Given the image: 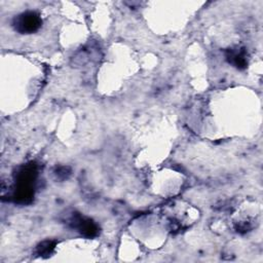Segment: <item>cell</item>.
Here are the masks:
<instances>
[{
    "label": "cell",
    "instance_id": "obj_2",
    "mask_svg": "<svg viewBox=\"0 0 263 263\" xmlns=\"http://www.w3.org/2000/svg\"><path fill=\"white\" fill-rule=\"evenodd\" d=\"M228 58L229 62L239 69H242L247 66V59L243 51H231Z\"/></svg>",
    "mask_w": 263,
    "mask_h": 263
},
{
    "label": "cell",
    "instance_id": "obj_1",
    "mask_svg": "<svg viewBox=\"0 0 263 263\" xmlns=\"http://www.w3.org/2000/svg\"><path fill=\"white\" fill-rule=\"evenodd\" d=\"M41 18L38 13L27 11L20 14L13 22V26L20 33H33L39 29Z\"/></svg>",
    "mask_w": 263,
    "mask_h": 263
}]
</instances>
